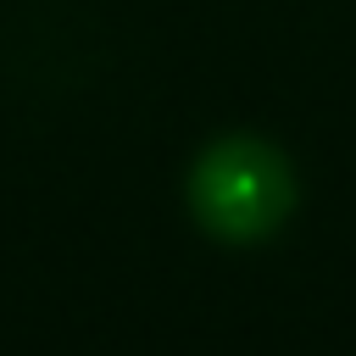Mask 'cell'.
Here are the masks:
<instances>
[{
	"instance_id": "6da1fadb",
	"label": "cell",
	"mask_w": 356,
	"mask_h": 356,
	"mask_svg": "<svg viewBox=\"0 0 356 356\" xmlns=\"http://www.w3.org/2000/svg\"><path fill=\"white\" fill-rule=\"evenodd\" d=\"M189 211L211 239L256 245L289 222L295 167L278 145L256 134H222L189 167Z\"/></svg>"
}]
</instances>
